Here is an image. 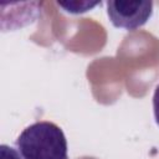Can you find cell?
<instances>
[{
  "mask_svg": "<svg viewBox=\"0 0 159 159\" xmlns=\"http://www.w3.org/2000/svg\"><path fill=\"white\" fill-rule=\"evenodd\" d=\"M56 4L61 7H63L66 12L82 14V12L88 11L89 9H92L96 5H101V1H97V2H78V1H76V2H60V1H57Z\"/></svg>",
  "mask_w": 159,
  "mask_h": 159,
  "instance_id": "3",
  "label": "cell"
},
{
  "mask_svg": "<svg viewBox=\"0 0 159 159\" xmlns=\"http://www.w3.org/2000/svg\"><path fill=\"white\" fill-rule=\"evenodd\" d=\"M1 159H21L20 153L16 152L14 148L2 144L1 145Z\"/></svg>",
  "mask_w": 159,
  "mask_h": 159,
  "instance_id": "4",
  "label": "cell"
},
{
  "mask_svg": "<svg viewBox=\"0 0 159 159\" xmlns=\"http://www.w3.org/2000/svg\"><path fill=\"white\" fill-rule=\"evenodd\" d=\"M153 112L157 124L159 125V84L155 87L154 94H153Z\"/></svg>",
  "mask_w": 159,
  "mask_h": 159,
  "instance_id": "5",
  "label": "cell"
},
{
  "mask_svg": "<svg viewBox=\"0 0 159 159\" xmlns=\"http://www.w3.org/2000/svg\"><path fill=\"white\" fill-rule=\"evenodd\" d=\"M16 147L22 159H68L63 130L47 120L26 127L16 139Z\"/></svg>",
  "mask_w": 159,
  "mask_h": 159,
  "instance_id": "1",
  "label": "cell"
},
{
  "mask_svg": "<svg viewBox=\"0 0 159 159\" xmlns=\"http://www.w3.org/2000/svg\"><path fill=\"white\" fill-rule=\"evenodd\" d=\"M106 5L112 25L128 31H134L145 25L153 14L152 1L109 0Z\"/></svg>",
  "mask_w": 159,
  "mask_h": 159,
  "instance_id": "2",
  "label": "cell"
}]
</instances>
